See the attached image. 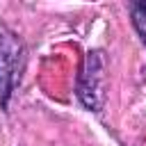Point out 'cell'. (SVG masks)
<instances>
[{
    "label": "cell",
    "instance_id": "obj_1",
    "mask_svg": "<svg viewBox=\"0 0 146 146\" xmlns=\"http://www.w3.org/2000/svg\"><path fill=\"white\" fill-rule=\"evenodd\" d=\"M21 64V46L11 34H0V103H7V96L16 87Z\"/></svg>",
    "mask_w": 146,
    "mask_h": 146
},
{
    "label": "cell",
    "instance_id": "obj_2",
    "mask_svg": "<svg viewBox=\"0 0 146 146\" xmlns=\"http://www.w3.org/2000/svg\"><path fill=\"white\" fill-rule=\"evenodd\" d=\"M132 23H135L139 36H141L144 43H146V0L132 5Z\"/></svg>",
    "mask_w": 146,
    "mask_h": 146
}]
</instances>
